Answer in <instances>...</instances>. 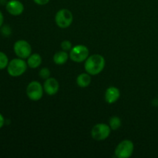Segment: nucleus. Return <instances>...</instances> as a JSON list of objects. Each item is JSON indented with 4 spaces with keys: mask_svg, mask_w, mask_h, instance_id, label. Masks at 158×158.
Masks as SVG:
<instances>
[{
    "mask_svg": "<svg viewBox=\"0 0 158 158\" xmlns=\"http://www.w3.org/2000/svg\"><path fill=\"white\" fill-rule=\"evenodd\" d=\"M105 59L100 54H94L88 57L85 62L84 68L86 73L92 76L100 73L105 67Z\"/></svg>",
    "mask_w": 158,
    "mask_h": 158,
    "instance_id": "1",
    "label": "nucleus"
},
{
    "mask_svg": "<svg viewBox=\"0 0 158 158\" xmlns=\"http://www.w3.org/2000/svg\"><path fill=\"white\" fill-rule=\"evenodd\" d=\"M27 63L23 59L15 58L9 61L7 66V72L11 77H18L25 73L27 69Z\"/></svg>",
    "mask_w": 158,
    "mask_h": 158,
    "instance_id": "2",
    "label": "nucleus"
},
{
    "mask_svg": "<svg viewBox=\"0 0 158 158\" xmlns=\"http://www.w3.org/2000/svg\"><path fill=\"white\" fill-rule=\"evenodd\" d=\"M73 15L67 9H60L55 16V22L57 26L61 29H66L72 24Z\"/></svg>",
    "mask_w": 158,
    "mask_h": 158,
    "instance_id": "3",
    "label": "nucleus"
},
{
    "mask_svg": "<svg viewBox=\"0 0 158 158\" xmlns=\"http://www.w3.org/2000/svg\"><path fill=\"white\" fill-rule=\"evenodd\" d=\"M134 150V143L130 140H124L117 145L114 154L118 158H128L132 156Z\"/></svg>",
    "mask_w": 158,
    "mask_h": 158,
    "instance_id": "4",
    "label": "nucleus"
},
{
    "mask_svg": "<svg viewBox=\"0 0 158 158\" xmlns=\"http://www.w3.org/2000/svg\"><path fill=\"white\" fill-rule=\"evenodd\" d=\"M69 57L76 63H82L86 61L89 57V49L84 45H77L71 49Z\"/></svg>",
    "mask_w": 158,
    "mask_h": 158,
    "instance_id": "5",
    "label": "nucleus"
},
{
    "mask_svg": "<svg viewBox=\"0 0 158 158\" xmlns=\"http://www.w3.org/2000/svg\"><path fill=\"white\" fill-rule=\"evenodd\" d=\"M13 50L15 55L21 59H27L32 54L31 45L26 40H17L13 46Z\"/></svg>",
    "mask_w": 158,
    "mask_h": 158,
    "instance_id": "6",
    "label": "nucleus"
},
{
    "mask_svg": "<svg viewBox=\"0 0 158 158\" xmlns=\"http://www.w3.org/2000/svg\"><path fill=\"white\" fill-rule=\"evenodd\" d=\"M43 90L44 89L40 82L32 81L26 87V95L32 101H38L43 97Z\"/></svg>",
    "mask_w": 158,
    "mask_h": 158,
    "instance_id": "7",
    "label": "nucleus"
},
{
    "mask_svg": "<svg viewBox=\"0 0 158 158\" xmlns=\"http://www.w3.org/2000/svg\"><path fill=\"white\" fill-rule=\"evenodd\" d=\"M110 127L106 123H97L91 131V136L97 141H102L107 138L110 134Z\"/></svg>",
    "mask_w": 158,
    "mask_h": 158,
    "instance_id": "8",
    "label": "nucleus"
},
{
    "mask_svg": "<svg viewBox=\"0 0 158 158\" xmlns=\"http://www.w3.org/2000/svg\"><path fill=\"white\" fill-rule=\"evenodd\" d=\"M6 9L10 15L18 16L21 15L24 11V6L19 0H9L6 3Z\"/></svg>",
    "mask_w": 158,
    "mask_h": 158,
    "instance_id": "9",
    "label": "nucleus"
},
{
    "mask_svg": "<svg viewBox=\"0 0 158 158\" xmlns=\"http://www.w3.org/2000/svg\"><path fill=\"white\" fill-rule=\"evenodd\" d=\"M43 89L48 95L52 96L57 94L59 89H60V85H59L58 81L55 78L49 77V78L45 80Z\"/></svg>",
    "mask_w": 158,
    "mask_h": 158,
    "instance_id": "10",
    "label": "nucleus"
},
{
    "mask_svg": "<svg viewBox=\"0 0 158 158\" xmlns=\"http://www.w3.org/2000/svg\"><path fill=\"white\" fill-rule=\"evenodd\" d=\"M120 96V93L118 88L115 87V86H110V87L106 89V92H105L104 98L106 103H109V104H113L119 100Z\"/></svg>",
    "mask_w": 158,
    "mask_h": 158,
    "instance_id": "11",
    "label": "nucleus"
},
{
    "mask_svg": "<svg viewBox=\"0 0 158 158\" xmlns=\"http://www.w3.org/2000/svg\"><path fill=\"white\" fill-rule=\"evenodd\" d=\"M43 59L41 56L38 53L31 54L27 58V65L32 69H35L38 68L40 65L42 64Z\"/></svg>",
    "mask_w": 158,
    "mask_h": 158,
    "instance_id": "12",
    "label": "nucleus"
},
{
    "mask_svg": "<svg viewBox=\"0 0 158 158\" xmlns=\"http://www.w3.org/2000/svg\"><path fill=\"white\" fill-rule=\"evenodd\" d=\"M91 77L90 74L88 73H83L80 74L77 78V83L80 87L85 88L89 86L91 83Z\"/></svg>",
    "mask_w": 158,
    "mask_h": 158,
    "instance_id": "13",
    "label": "nucleus"
},
{
    "mask_svg": "<svg viewBox=\"0 0 158 158\" xmlns=\"http://www.w3.org/2000/svg\"><path fill=\"white\" fill-rule=\"evenodd\" d=\"M69 55L66 51H59L53 56V62L56 65H63L67 62Z\"/></svg>",
    "mask_w": 158,
    "mask_h": 158,
    "instance_id": "14",
    "label": "nucleus"
},
{
    "mask_svg": "<svg viewBox=\"0 0 158 158\" xmlns=\"http://www.w3.org/2000/svg\"><path fill=\"white\" fill-rule=\"evenodd\" d=\"M109 126L113 131L118 130L121 127V120L120 119V117H117V116L111 117L109 120Z\"/></svg>",
    "mask_w": 158,
    "mask_h": 158,
    "instance_id": "15",
    "label": "nucleus"
},
{
    "mask_svg": "<svg viewBox=\"0 0 158 158\" xmlns=\"http://www.w3.org/2000/svg\"><path fill=\"white\" fill-rule=\"evenodd\" d=\"M9 58L5 52L0 51V70L7 68L9 64Z\"/></svg>",
    "mask_w": 158,
    "mask_h": 158,
    "instance_id": "16",
    "label": "nucleus"
},
{
    "mask_svg": "<svg viewBox=\"0 0 158 158\" xmlns=\"http://www.w3.org/2000/svg\"><path fill=\"white\" fill-rule=\"evenodd\" d=\"M40 78L43 79V80H46V79L50 77V70L48 68H43L40 69V73H39Z\"/></svg>",
    "mask_w": 158,
    "mask_h": 158,
    "instance_id": "17",
    "label": "nucleus"
},
{
    "mask_svg": "<svg viewBox=\"0 0 158 158\" xmlns=\"http://www.w3.org/2000/svg\"><path fill=\"white\" fill-rule=\"evenodd\" d=\"M61 48L63 49V50L66 51V52L71 50V49L73 48L72 43L69 40H64L61 43Z\"/></svg>",
    "mask_w": 158,
    "mask_h": 158,
    "instance_id": "18",
    "label": "nucleus"
},
{
    "mask_svg": "<svg viewBox=\"0 0 158 158\" xmlns=\"http://www.w3.org/2000/svg\"><path fill=\"white\" fill-rule=\"evenodd\" d=\"M0 29H1L2 34L5 36H9V35H10L11 32H12L11 28L9 26H3Z\"/></svg>",
    "mask_w": 158,
    "mask_h": 158,
    "instance_id": "19",
    "label": "nucleus"
},
{
    "mask_svg": "<svg viewBox=\"0 0 158 158\" xmlns=\"http://www.w3.org/2000/svg\"><path fill=\"white\" fill-rule=\"evenodd\" d=\"M33 2L39 6H45L49 3V0H33Z\"/></svg>",
    "mask_w": 158,
    "mask_h": 158,
    "instance_id": "20",
    "label": "nucleus"
},
{
    "mask_svg": "<svg viewBox=\"0 0 158 158\" xmlns=\"http://www.w3.org/2000/svg\"><path fill=\"white\" fill-rule=\"evenodd\" d=\"M5 123H6V120H5V118H4V117H3L2 114L0 113V129L3 127V126L5 125Z\"/></svg>",
    "mask_w": 158,
    "mask_h": 158,
    "instance_id": "21",
    "label": "nucleus"
},
{
    "mask_svg": "<svg viewBox=\"0 0 158 158\" xmlns=\"http://www.w3.org/2000/svg\"><path fill=\"white\" fill-rule=\"evenodd\" d=\"M3 23H4V16H3L2 12L0 11V28L2 26Z\"/></svg>",
    "mask_w": 158,
    "mask_h": 158,
    "instance_id": "22",
    "label": "nucleus"
}]
</instances>
